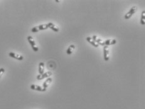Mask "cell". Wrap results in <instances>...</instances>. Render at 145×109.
Returning <instances> with one entry per match:
<instances>
[{
    "label": "cell",
    "instance_id": "obj_17",
    "mask_svg": "<svg viewBox=\"0 0 145 109\" xmlns=\"http://www.w3.org/2000/svg\"><path fill=\"white\" fill-rule=\"evenodd\" d=\"M116 39H112L111 41V44H110V45H114L116 43Z\"/></svg>",
    "mask_w": 145,
    "mask_h": 109
},
{
    "label": "cell",
    "instance_id": "obj_7",
    "mask_svg": "<svg viewBox=\"0 0 145 109\" xmlns=\"http://www.w3.org/2000/svg\"><path fill=\"white\" fill-rule=\"evenodd\" d=\"M52 81V79L51 78H48L46 79L45 82L43 83V87L44 89H47V88L48 87V85L50 84V83Z\"/></svg>",
    "mask_w": 145,
    "mask_h": 109
},
{
    "label": "cell",
    "instance_id": "obj_14",
    "mask_svg": "<svg viewBox=\"0 0 145 109\" xmlns=\"http://www.w3.org/2000/svg\"><path fill=\"white\" fill-rule=\"evenodd\" d=\"M95 43L97 45H102V46H104L105 44H104V42L102 41V40H101L100 39H97L95 41Z\"/></svg>",
    "mask_w": 145,
    "mask_h": 109
},
{
    "label": "cell",
    "instance_id": "obj_5",
    "mask_svg": "<svg viewBox=\"0 0 145 109\" xmlns=\"http://www.w3.org/2000/svg\"><path fill=\"white\" fill-rule=\"evenodd\" d=\"M30 88L32 89H34V90H36V91H45L47 89H44L42 87L38 85H36V84H32L30 86Z\"/></svg>",
    "mask_w": 145,
    "mask_h": 109
},
{
    "label": "cell",
    "instance_id": "obj_10",
    "mask_svg": "<svg viewBox=\"0 0 145 109\" xmlns=\"http://www.w3.org/2000/svg\"><path fill=\"white\" fill-rule=\"evenodd\" d=\"M86 40H87V41L89 42L90 44H91L94 47H98L99 45L97 44L95 42H94L93 40H92V39L91 37H87L86 38Z\"/></svg>",
    "mask_w": 145,
    "mask_h": 109
},
{
    "label": "cell",
    "instance_id": "obj_15",
    "mask_svg": "<svg viewBox=\"0 0 145 109\" xmlns=\"http://www.w3.org/2000/svg\"><path fill=\"white\" fill-rule=\"evenodd\" d=\"M38 31H39V30H38V27H33L32 29V32L33 33L38 32Z\"/></svg>",
    "mask_w": 145,
    "mask_h": 109
},
{
    "label": "cell",
    "instance_id": "obj_2",
    "mask_svg": "<svg viewBox=\"0 0 145 109\" xmlns=\"http://www.w3.org/2000/svg\"><path fill=\"white\" fill-rule=\"evenodd\" d=\"M52 73L51 72L48 71V72H46V73H44L43 74H38L36 77V78L38 79V80H41V79H43L45 78H48L49 76L52 75Z\"/></svg>",
    "mask_w": 145,
    "mask_h": 109
},
{
    "label": "cell",
    "instance_id": "obj_11",
    "mask_svg": "<svg viewBox=\"0 0 145 109\" xmlns=\"http://www.w3.org/2000/svg\"><path fill=\"white\" fill-rule=\"evenodd\" d=\"M74 49H75V45H71L69 46V47H68L67 50V54H68V55H70V54H72V52H73V50H74Z\"/></svg>",
    "mask_w": 145,
    "mask_h": 109
},
{
    "label": "cell",
    "instance_id": "obj_6",
    "mask_svg": "<svg viewBox=\"0 0 145 109\" xmlns=\"http://www.w3.org/2000/svg\"><path fill=\"white\" fill-rule=\"evenodd\" d=\"M44 70H45V68H44V63H40L39 64V66H38V72H39V74H43L44 73Z\"/></svg>",
    "mask_w": 145,
    "mask_h": 109
},
{
    "label": "cell",
    "instance_id": "obj_8",
    "mask_svg": "<svg viewBox=\"0 0 145 109\" xmlns=\"http://www.w3.org/2000/svg\"><path fill=\"white\" fill-rule=\"evenodd\" d=\"M48 28H50V29H52V30H54V32H59V28L56 27L55 25H54V23H48Z\"/></svg>",
    "mask_w": 145,
    "mask_h": 109
},
{
    "label": "cell",
    "instance_id": "obj_1",
    "mask_svg": "<svg viewBox=\"0 0 145 109\" xmlns=\"http://www.w3.org/2000/svg\"><path fill=\"white\" fill-rule=\"evenodd\" d=\"M136 10H137V8H136V6H133V7L131 8V9H130V10L129 11V12L127 13L125 15V16H124L125 19L127 20V19H129V18H131V16H133L134 13L136 12Z\"/></svg>",
    "mask_w": 145,
    "mask_h": 109
},
{
    "label": "cell",
    "instance_id": "obj_18",
    "mask_svg": "<svg viewBox=\"0 0 145 109\" xmlns=\"http://www.w3.org/2000/svg\"><path fill=\"white\" fill-rule=\"evenodd\" d=\"M32 47V49L33 50H34L35 52H37L38 50V48L36 46H34V47Z\"/></svg>",
    "mask_w": 145,
    "mask_h": 109
},
{
    "label": "cell",
    "instance_id": "obj_12",
    "mask_svg": "<svg viewBox=\"0 0 145 109\" xmlns=\"http://www.w3.org/2000/svg\"><path fill=\"white\" fill-rule=\"evenodd\" d=\"M38 30H46L48 28V24H43V25H40L38 26Z\"/></svg>",
    "mask_w": 145,
    "mask_h": 109
},
{
    "label": "cell",
    "instance_id": "obj_13",
    "mask_svg": "<svg viewBox=\"0 0 145 109\" xmlns=\"http://www.w3.org/2000/svg\"><path fill=\"white\" fill-rule=\"evenodd\" d=\"M145 11H143L141 13V25H145Z\"/></svg>",
    "mask_w": 145,
    "mask_h": 109
},
{
    "label": "cell",
    "instance_id": "obj_9",
    "mask_svg": "<svg viewBox=\"0 0 145 109\" xmlns=\"http://www.w3.org/2000/svg\"><path fill=\"white\" fill-rule=\"evenodd\" d=\"M27 39L28 40L30 44L31 45V46L32 47L36 46V43H35L34 39H33V37L32 36H28V37H27Z\"/></svg>",
    "mask_w": 145,
    "mask_h": 109
},
{
    "label": "cell",
    "instance_id": "obj_19",
    "mask_svg": "<svg viewBox=\"0 0 145 109\" xmlns=\"http://www.w3.org/2000/svg\"><path fill=\"white\" fill-rule=\"evenodd\" d=\"M55 1H56V2H58V3H59V1H58V0H56Z\"/></svg>",
    "mask_w": 145,
    "mask_h": 109
},
{
    "label": "cell",
    "instance_id": "obj_4",
    "mask_svg": "<svg viewBox=\"0 0 145 109\" xmlns=\"http://www.w3.org/2000/svg\"><path fill=\"white\" fill-rule=\"evenodd\" d=\"M108 46L104 45V59L106 61H108L109 60V49H108Z\"/></svg>",
    "mask_w": 145,
    "mask_h": 109
},
{
    "label": "cell",
    "instance_id": "obj_16",
    "mask_svg": "<svg viewBox=\"0 0 145 109\" xmlns=\"http://www.w3.org/2000/svg\"><path fill=\"white\" fill-rule=\"evenodd\" d=\"M5 71V70L4 68H0V78H1V77L3 76Z\"/></svg>",
    "mask_w": 145,
    "mask_h": 109
},
{
    "label": "cell",
    "instance_id": "obj_3",
    "mask_svg": "<svg viewBox=\"0 0 145 109\" xmlns=\"http://www.w3.org/2000/svg\"><path fill=\"white\" fill-rule=\"evenodd\" d=\"M9 55L11 57H13L14 59H18V60H20V61H22L23 59V57L22 55H20V54H16V53H14V52H9Z\"/></svg>",
    "mask_w": 145,
    "mask_h": 109
}]
</instances>
